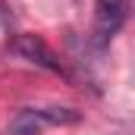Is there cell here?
Returning <instances> with one entry per match:
<instances>
[{"label":"cell","instance_id":"6da1fadb","mask_svg":"<svg viewBox=\"0 0 135 135\" xmlns=\"http://www.w3.org/2000/svg\"><path fill=\"white\" fill-rule=\"evenodd\" d=\"M129 6L132 0H98L94 3V47H107L110 38L123 28V22L129 19Z\"/></svg>","mask_w":135,"mask_h":135},{"label":"cell","instance_id":"3957f363","mask_svg":"<svg viewBox=\"0 0 135 135\" xmlns=\"http://www.w3.org/2000/svg\"><path fill=\"white\" fill-rule=\"evenodd\" d=\"M38 113V119L41 123H50V126H72V123H79L82 119V110H75V107H41V110H35Z\"/></svg>","mask_w":135,"mask_h":135},{"label":"cell","instance_id":"7a4b0ae2","mask_svg":"<svg viewBox=\"0 0 135 135\" xmlns=\"http://www.w3.org/2000/svg\"><path fill=\"white\" fill-rule=\"evenodd\" d=\"M13 50H16L19 57H25L28 63L47 69V72H63V63L57 60V54L47 47V41H44L41 35H16Z\"/></svg>","mask_w":135,"mask_h":135},{"label":"cell","instance_id":"277c9868","mask_svg":"<svg viewBox=\"0 0 135 135\" xmlns=\"http://www.w3.org/2000/svg\"><path fill=\"white\" fill-rule=\"evenodd\" d=\"M41 126H44V123L38 119L35 110H22V113L9 123V129L3 135H41Z\"/></svg>","mask_w":135,"mask_h":135}]
</instances>
